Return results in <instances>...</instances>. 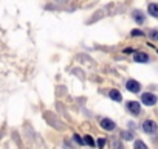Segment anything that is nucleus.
Listing matches in <instances>:
<instances>
[{"instance_id":"f257e3e1","label":"nucleus","mask_w":158,"mask_h":149,"mask_svg":"<svg viewBox=\"0 0 158 149\" xmlns=\"http://www.w3.org/2000/svg\"><path fill=\"white\" fill-rule=\"evenodd\" d=\"M126 87H127V90L132 92V93H138V92L141 90V84H139L138 81H135V79H129V81L126 83Z\"/></svg>"},{"instance_id":"f03ea898","label":"nucleus","mask_w":158,"mask_h":149,"mask_svg":"<svg viewBox=\"0 0 158 149\" xmlns=\"http://www.w3.org/2000/svg\"><path fill=\"white\" fill-rule=\"evenodd\" d=\"M141 101H143V104H146V106H155L156 96H155L153 93H143Z\"/></svg>"},{"instance_id":"7ed1b4c3","label":"nucleus","mask_w":158,"mask_h":149,"mask_svg":"<svg viewBox=\"0 0 158 149\" xmlns=\"http://www.w3.org/2000/svg\"><path fill=\"white\" fill-rule=\"evenodd\" d=\"M143 130H144L146 134H153V132H156V124H155V121L146 120V121L143 123Z\"/></svg>"},{"instance_id":"20e7f679","label":"nucleus","mask_w":158,"mask_h":149,"mask_svg":"<svg viewBox=\"0 0 158 149\" xmlns=\"http://www.w3.org/2000/svg\"><path fill=\"white\" fill-rule=\"evenodd\" d=\"M127 110H129L132 115H139L141 106H139V103H136V101H129V103H127Z\"/></svg>"},{"instance_id":"39448f33","label":"nucleus","mask_w":158,"mask_h":149,"mask_svg":"<svg viewBox=\"0 0 158 149\" xmlns=\"http://www.w3.org/2000/svg\"><path fill=\"white\" fill-rule=\"evenodd\" d=\"M101 127L104 130H113L115 129V123L110 120V118H102L101 120Z\"/></svg>"},{"instance_id":"423d86ee","label":"nucleus","mask_w":158,"mask_h":149,"mask_svg":"<svg viewBox=\"0 0 158 149\" xmlns=\"http://www.w3.org/2000/svg\"><path fill=\"white\" fill-rule=\"evenodd\" d=\"M133 59H135V62H139V64L149 62V56L146 53H143V51H136L135 56H133Z\"/></svg>"},{"instance_id":"0eeeda50","label":"nucleus","mask_w":158,"mask_h":149,"mask_svg":"<svg viewBox=\"0 0 158 149\" xmlns=\"http://www.w3.org/2000/svg\"><path fill=\"white\" fill-rule=\"evenodd\" d=\"M147 11H149V14H150L152 17H158V5H156V3H150V5L147 6Z\"/></svg>"},{"instance_id":"6e6552de","label":"nucleus","mask_w":158,"mask_h":149,"mask_svg":"<svg viewBox=\"0 0 158 149\" xmlns=\"http://www.w3.org/2000/svg\"><path fill=\"white\" fill-rule=\"evenodd\" d=\"M133 19H135L138 23H143V22L146 20V17H144V14H143L141 11H135V13H133Z\"/></svg>"},{"instance_id":"1a4fd4ad","label":"nucleus","mask_w":158,"mask_h":149,"mask_svg":"<svg viewBox=\"0 0 158 149\" xmlns=\"http://www.w3.org/2000/svg\"><path fill=\"white\" fill-rule=\"evenodd\" d=\"M110 98H112L113 101H116V103H119V101L123 100V96H121V93H119L118 90H112V92H110Z\"/></svg>"},{"instance_id":"9d476101","label":"nucleus","mask_w":158,"mask_h":149,"mask_svg":"<svg viewBox=\"0 0 158 149\" xmlns=\"http://www.w3.org/2000/svg\"><path fill=\"white\" fill-rule=\"evenodd\" d=\"M133 149H147V146H146V143H143L141 140H136L135 144H133Z\"/></svg>"},{"instance_id":"9b49d317","label":"nucleus","mask_w":158,"mask_h":149,"mask_svg":"<svg viewBox=\"0 0 158 149\" xmlns=\"http://www.w3.org/2000/svg\"><path fill=\"white\" fill-rule=\"evenodd\" d=\"M84 143L89 144V146H93V144H95V141H93V138H92L90 135H85V137H84Z\"/></svg>"},{"instance_id":"f8f14e48","label":"nucleus","mask_w":158,"mask_h":149,"mask_svg":"<svg viewBox=\"0 0 158 149\" xmlns=\"http://www.w3.org/2000/svg\"><path fill=\"white\" fill-rule=\"evenodd\" d=\"M123 138L124 140H132L133 138V134L132 132H123Z\"/></svg>"},{"instance_id":"ddd939ff","label":"nucleus","mask_w":158,"mask_h":149,"mask_svg":"<svg viewBox=\"0 0 158 149\" xmlns=\"http://www.w3.org/2000/svg\"><path fill=\"white\" fill-rule=\"evenodd\" d=\"M73 138H74V141H76L77 144H82V143H84V140H82L81 137H79V135H76V134L73 135Z\"/></svg>"},{"instance_id":"4468645a","label":"nucleus","mask_w":158,"mask_h":149,"mask_svg":"<svg viewBox=\"0 0 158 149\" xmlns=\"http://www.w3.org/2000/svg\"><path fill=\"white\" fill-rule=\"evenodd\" d=\"M132 36H144V33L139 31V30H133V31H132Z\"/></svg>"},{"instance_id":"2eb2a0df","label":"nucleus","mask_w":158,"mask_h":149,"mask_svg":"<svg viewBox=\"0 0 158 149\" xmlns=\"http://www.w3.org/2000/svg\"><path fill=\"white\" fill-rule=\"evenodd\" d=\"M150 37L156 40V39H158V31H150Z\"/></svg>"},{"instance_id":"dca6fc26","label":"nucleus","mask_w":158,"mask_h":149,"mask_svg":"<svg viewBox=\"0 0 158 149\" xmlns=\"http://www.w3.org/2000/svg\"><path fill=\"white\" fill-rule=\"evenodd\" d=\"M104 144H106V141H104L102 138H101V140H98V146H99V147H102Z\"/></svg>"}]
</instances>
